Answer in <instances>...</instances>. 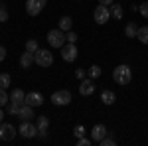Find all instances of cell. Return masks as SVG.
Masks as SVG:
<instances>
[{
  "mask_svg": "<svg viewBox=\"0 0 148 146\" xmlns=\"http://www.w3.org/2000/svg\"><path fill=\"white\" fill-rule=\"evenodd\" d=\"M113 79L119 83V85H128L132 81V69L128 67L126 63H121L113 69Z\"/></svg>",
  "mask_w": 148,
  "mask_h": 146,
  "instance_id": "6da1fadb",
  "label": "cell"
},
{
  "mask_svg": "<svg viewBox=\"0 0 148 146\" xmlns=\"http://www.w3.org/2000/svg\"><path fill=\"white\" fill-rule=\"evenodd\" d=\"M65 42H67V40H65V32H61L59 28L47 32V44L51 45V47H63Z\"/></svg>",
  "mask_w": 148,
  "mask_h": 146,
  "instance_id": "7a4b0ae2",
  "label": "cell"
},
{
  "mask_svg": "<svg viewBox=\"0 0 148 146\" xmlns=\"http://www.w3.org/2000/svg\"><path fill=\"white\" fill-rule=\"evenodd\" d=\"M34 59L40 67H51L53 65V53L49 49H38L34 53Z\"/></svg>",
  "mask_w": 148,
  "mask_h": 146,
  "instance_id": "3957f363",
  "label": "cell"
},
{
  "mask_svg": "<svg viewBox=\"0 0 148 146\" xmlns=\"http://www.w3.org/2000/svg\"><path fill=\"white\" fill-rule=\"evenodd\" d=\"M51 103H53L56 107H65V105H69V103H71V93H69L67 89L56 91V93L51 95Z\"/></svg>",
  "mask_w": 148,
  "mask_h": 146,
  "instance_id": "277c9868",
  "label": "cell"
},
{
  "mask_svg": "<svg viewBox=\"0 0 148 146\" xmlns=\"http://www.w3.org/2000/svg\"><path fill=\"white\" fill-rule=\"evenodd\" d=\"M93 18H95V22L97 24H107L111 20V10H109V6H105V4H99L95 12H93Z\"/></svg>",
  "mask_w": 148,
  "mask_h": 146,
  "instance_id": "5b68a950",
  "label": "cell"
},
{
  "mask_svg": "<svg viewBox=\"0 0 148 146\" xmlns=\"http://www.w3.org/2000/svg\"><path fill=\"white\" fill-rule=\"evenodd\" d=\"M18 134H22V138H34V136H38V126L30 121H22L20 128H18Z\"/></svg>",
  "mask_w": 148,
  "mask_h": 146,
  "instance_id": "8992f818",
  "label": "cell"
},
{
  "mask_svg": "<svg viewBox=\"0 0 148 146\" xmlns=\"http://www.w3.org/2000/svg\"><path fill=\"white\" fill-rule=\"evenodd\" d=\"M46 2L47 0H26V12L30 16H38V14H42Z\"/></svg>",
  "mask_w": 148,
  "mask_h": 146,
  "instance_id": "52a82bcc",
  "label": "cell"
},
{
  "mask_svg": "<svg viewBox=\"0 0 148 146\" xmlns=\"http://www.w3.org/2000/svg\"><path fill=\"white\" fill-rule=\"evenodd\" d=\"M16 134H18V132H16V128H14L10 123H0V140L10 142V140H14Z\"/></svg>",
  "mask_w": 148,
  "mask_h": 146,
  "instance_id": "ba28073f",
  "label": "cell"
},
{
  "mask_svg": "<svg viewBox=\"0 0 148 146\" xmlns=\"http://www.w3.org/2000/svg\"><path fill=\"white\" fill-rule=\"evenodd\" d=\"M77 47H75V44H67L61 47V57H63V61H67V63H71V61H75L77 59Z\"/></svg>",
  "mask_w": 148,
  "mask_h": 146,
  "instance_id": "9c48e42d",
  "label": "cell"
},
{
  "mask_svg": "<svg viewBox=\"0 0 148 146\" xmlns=\"http://www.w3.org/2000/svg\"><path fill=\"white\" fill-rule=\"evenodd\" d=\"M26 105H30V107H42L44 105V95L42 93H38V91H32V93H26V99H24Z\"/></svg>",
  "mask_w": 148,
  "mask_h": 146,
  "instance_id": "30bf717a",
  "label": "cell"
},
{
  "mask_svg": "<svg viewBox=\"0 0 148 146\" xmlns=\"http://www.w3.org/2000/svg\"><path fill=\"white\" fill-rule=\"evenodd\" d=\"M107 134H109V132H107V126H105V124H95L91 128V140L93 142H101Z\"/></svg>",
  "mask_w": 148,
  "mask_h": 146,
  "instance_id": "8fae6325",
  "label": "cell"
},
{
  "mask_svg": "<svg viewBox=\"0 0 148 146\" xmlns=\"http://www.w3.org/2000/svg\"><path fill=\"white\" fill-rule=\"evenodd\" d=\"M79 93L83 97H89L95 93V83H93V79H81L79 83Z\"/></svg>",
  "mask_w": 148,
  "mask_h": 146,
  "instance_id": "7c38bea8",
  "label": "cell"
},
{
  "mask_svg": "<svg viewBox=\"0 0 148 146\" xmlns=\"http://www.w3.org/2000/svg\"><path fill=\"white\" fill-rule=\"evenodd\" d=\"M38 136H42V138H46L47 136V126H49V119H47L46 114H42V117H38Z\"/></svg>",
  "mask_w": 148,
  "mask_h": 146,
  "instance_id": "4fadbf2b",
  "label": "cell"
},
{
  "mask_svg": "<svg viewBox=\"0 0 148 146\" xmlns=\"http://www.w3.org/2000/svg\"><path fill=\"white\" fill-rule=\"evenodd\" d=\"M36 114H34V107H30V105H26L24 103L22 107H20V111H18V119L20 121H32Z\"/></svg>",
  "mask_w": 148,
  "mask_h": 146,
  "instance_id": "5bb4252c",
  "label": "cell"
},
{
  "mask_svg": "<svg viewBox=\"0 0 148 146\" xmlns=\"http://www.w3.org/2000/svg\"><path fill=\"white\" fill-rule=\"evenodd\" d=\"M36 63V59H34V53L32 51H24L22 57H20V65H22L24 69H30L32 65Z\"/></svg>",
  "mask_w": 148,
  "mask_h": 146,
  "instance_id": "9a60e30c",
  "label": "cell"
},
{
  "mask_svg": "<svg viewBox=\"0 0 148 146\" xmlns=\"http://www.w3.org/2000/svg\"><path fill=\"white\" fill-rule=\"evenodd\" d=\"M109 10H111V18H114V20H123V16H125V10H123V6L116 2V4H111L109 6Z\"/></svg>",
  "mask_w": 148,
  "mask_h": 146,
  "instance_id": "2e32d148",
  "label": "cell"
},
{
  "mask_svg": "<svg viewBox=\"0 0 148 146\" xmlns=\"http://www.w3.org/2000/svg\"><path fill=\"white\" fill-rule=\"evenodd\" d=\"M114 101H116V95H114L111 89H105L101 93V103L103 105H113Z\"/></svg>",
  "mask_w": 148,
  "mask_h": 146,
  "instance_id": "e0dca14e",
  "label": "cell"
},
{
  "mask_svg": "<svg viewBox=\"0 0 148 146\" xmlns=\"http://www.w3.org/2000/svg\"><path fill=\"white\" fill-rule=\"evenodd\" d=\"M24 99H26V93H24L22 89H12V93H10V101L12 103L24 105Z\"/></svg>",
  "mask_w": 148,
  "mask_h": 146,
  "instance_id": "ac0fdd59",
  "label": "cell"
},
{
  "mask_svg": "<svg viewBox=\"0 0 148 146\" xmlns=\"http://www.w3.org/2000/svg\"><path fill=\"white\" fill-rule=\"evenodd\" d=\"M71 26H73V20H71L69 16H61V18H59V22H57V28H59L61 32H69V30H71Z\"/></svg>",
  "mask_w": 148,
  "mask_h": 146,
  "instance_id": "d6986e66",
  "label": "cell"
},
{
  "mask_svg": "<svg viewBox=\"0 0 148 146\" xmlns=\"http://www.w3.org/2000/svg\"><path fill=\"white\" fill-rule=\"evenodd\" d=\"M136 32H138V26L134 22H128L125 26V36L126 38H136Z\"/></svg>",
  "mask_w": 148,
  "mask_h": 146,
  "instance_id": "ffe728a7",
  "label": "cell"
},
{
  "mask_svg": "<svg viewBox=\"0 0 148 146\" xmlns=\"http://www.w3.org/2000/svg\"><path fill=\"white\" fill-rule=\"evenodd\" d=\"M136 38L140 40V44L148 45V26H142V28H138V32H136Z\"/></svg>",
  "mask_w": 148,
  "mask_h": 146,
  "instance_id": "44dd1931",
  "label": "cell"
},
{
  "mask_svg": "<svg viewBox=\"0 0 148 146\" xmlns=\"http://www.w3.org/2000/svg\"><path fill=\"white\" fill-rule=\"evenodd\" d=\"M87 73H89V77H91V79H97V77H101L103 69L99 67V65H91V67L87 69Z\"/></svg>",
  "mask_w": 148,
  "mask_h": 146,
  "instance_id": "7402d4cb",
  "label": "cell"
},
{
  "mask_svg": "<svg viewBox=\"0 0 148 146\" xmlns=\"http://www.w3.org/2000/svg\"><path fill=\"white\" fill-rule=\"evenodd\" d=\"M10 75L8 73H0V89H8L10 87Z\"/></svg>",
  "mask_w": 148,
  "mask_h": 146,
  "instance_id": "603a6c76",
  "label": "cell"
},
{
  "mask_svg": "<svg viewBox=\"0 0 148 146\" xmlns=\"http://www.w3.org/2000/svg\"><path fill=\"white\" fill-rule=\"evenodd\" d=\"M20 107H22V105H18V103H8V105H6V111L10 112V114H16V117H18V111H20Z\"/></svg>",
  "mask_w": 148,
  "mask_h": 146,
  "instance_id": "cb8c5ba5",
  "label": "cell"
},
{
  "mask_svg": "<svg viewBox=\"0 0 148 146\" xmlns=\"http://www.w3.org/2000/svg\"><path fill=\"white\" fill-rule=\"evenodd\" d=\"M38 49H40V45H38V42H36V40H28V42H26V51L36 53Z\"/></svg>",
  "mask_w": 148,
  "mask_h": 146,
  "instance_id": "d4e9b609",
  "label": "cell"
},
{
  "mask_svg": "<svg viewBox=\"0 0 148 146\" xmlns=\"http://www.w3.org/2000/svg\"><path fill=\"white\" fill-rule=\"evenodd\" d=\"M10 103V95H6V89H0V107H6Z\"/></svg>",
  "mask_w": 148,
  "mask_h": 146,
  "instance_id": "484cf974",
  "label": "cell"
},
{
  "mask_svg": "<svg viewBox=\"0 0 148 146\" xmlns=\"http://www.w3.org/2000/svg\"><path fill=\"white\" fill-rule=\"evenodd\" d=\"M77 38H79V36L75 34V32H71V30L65 32V40H67V44H75V42H77Z\"/></svg>",
  "mask_w": 148,
  "mask_h": 146,
  "instance_id": "4316f807",
  "label": "cell"
},
{
  "mask_svg": "<svg viewBox=\"0 0 148 146\" xmlns=\"http://www.w3.org/2000/svg\"><path fill=\"white\" fill-rule=\"evenodd\" d=\"M0 22H8V10L4 4H0Z\"/></svg>",
  "mask_w": 148,
  "mask_h": 146,
  "instance_id": "83f0119b",
  "label": "cell"
},
{
  "mask_svg": "<svg viewBox=\"0 0 148 146\" xmlns=\"http://www.w3.org/2000/svg\"><path fill=\"white\" fill-rule=\"evenodd\" d=\"M73 134L77 136V138H81V136H85V126H83V124H77V126L73 128Z\"/></svg>",
  "mask_w": 148,
  "mask_h": 146,
  "instance_id": "f1b7e54d",
  "label": "cell"
},
{
  "mask_svg": "<svg viewBox=\"0 0 148 146\" xmlns=\"http://www.w3.org/2000/svg\"><path fill=\"white\" fill-rule=\"evenodd\" d=\"M138 12H140L144 18H148V2H142V4H138Z\"/></svg>",
  "mask_w": 148,
  "mask_h": 146,
  "instance_id": "f546056e",
  "label": "cell"
},
{
  "mask_svg": "<svg viewBox=\"0 0 148 146\" xmlns=\"http://www.w3.org/2000/svg\"><path fill=\"white\" fill-rule=\"evenodd\" d=\"M93 140L91 138H85V136H81V138H77V146H89Z\"/></svg>",
  "mask_w": 148,
  "mask_h": 146,
  "instance_id": "4dcf8cb0",
  "label": "cell"
},
{
  "mask_svg": "<svg viewBox=\"0 0 148 146\" xmlns=\"http://www.w3.org/2000/svg\"><path fill=\"white\" fill-rule=\"evenodd\" d=\"M99 144H101V146H113V144H114V140L111 138V136H105V138H103Z\"/></svg>",
  "mask_w": 148,
  "mask_h": 146,
  "instance_id": "1f68e13d",
  "label": "cell"
},
{
  "mask_svg": "<svg viewBox=\"0 0 148 146\" xmlns=\"http://www.w3.org/2000/svg\"><path fill=\"white\" fill-rule=\"evenodd\" d=\"M4 59H6V47H4V45H0V63H2Z\"/></svg>",
  "mask_w": 148,
  "mask_h": 146,
  "instance_id": "d6a6232c",
  "label": "cell"
},
{
  "mask_svg": "<svg viewBox=\"0 0 148 146\" xmlns=\"http://www.w3.org/2000/svg\"><path fill=\"white\" fill-rule=\"evenodd\" d=\"M75 77L77 79H85V69H77V71H75Z\"/></svg>",
  "mask_w": 148,
  "mask_h": 146,
  "instance_id": "836d02e7",
  "label": "cell"
},
{
  "mask_svg": "<svg viewBox=\"0 0 148 146\" xmlns=\"http://www.w3.org/2000/svg\"><path fill=\"white\" fill-rule=\"evenodd\" d=\"M114 0H99V4H105V6H111Z\"/></svg>",
  "mask_w": 148,
  "mask_h": 146,
  "instance_id": "e575fe53",
  "label": "cell"
},
{
  "mask_svg": "<svg viewBox=\"0 0 148 146\" xmlns=\"http://www.w3.org/2000/svg\"><path fill=\"white\" fill-rule=\"evenodd\" d=\"M2 117H4V111H2V107H0V123H2Z\"/></svg>",
  "mask_w": 148,
  "mask_h": 146,
  "instance_id": "d590c367",
  "label": "cell"
}]
</instances>
